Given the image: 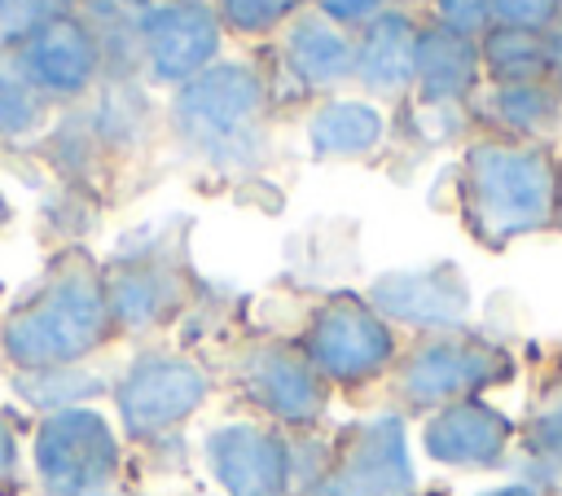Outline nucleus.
<instances>
[{
    "label": "nucleus",
    "mask_w": 562,
    "mask_h": 496,
    "mask_svg": "<svg viewBox=\"0 0 562 496\" xmlns=\"http://www.w3.org/2000/svg\"><path fill=\"white\" fill-rule=\"evenodd\" d=\"M114 316L101 285V263L83 246H66L48 259L40 281L4 312L0 356L13 373L83 364L114 338Z\"/></svg>",
    "instance_id": "nucleus-1"
},
{
    "label": "nucleus",
    "mask_w": 562,
    "mask_h": 496,
    "mask_svg": "<svg viewBox=\"0 0 562 496\" xmlns=\"http://www.w3.org/2000/svg\"><path fill=\"white\" fill-rule=\"evenodd\" d=\"M562 158L536 140L474 132L457 158V215L483 250H509L558 219Z\"/></svg>",
    "instance_id": "nucleus-2"
},
{
    "label": "nucleus",
    "mask_w": 562,
    "mask_h": 496,
    "mask_svg": "<svg viewBox=\"0 0 562 496\" xmlns=\"http://www.w3.org/2000/svg\"><path fill=\"white\" fill-rule=\"evenodd\" d=\"M272 75L259 57H220L167 97L171 136L211 171L241 176L268 158Z\"/></svg>",
    "instance_id": "nucleus-3"
},
{
    "label": "nucleus",
    "mask_w": 562,
    "mask_h": 496,
    "mask_svg": "<svg viewBox=\"0 0 562 496\" xmlns=\"http://www.w3.org/2000/svg\"><path fill=\"white\" fill-rule=\"evenodd\" d=\"M514 377H518V356L492 334H479L470 325L443 334H417L386 373L391 395L400 404L395 413H435L443 404L501 391Z\"/></svg>",
    "instance_id": "nucleus-4"
},
{
    "label": "nucleus",
    "mask_w": 562,
    "mask_h": 496,
    "mask_svg": "<svg viewBox=\"0 0 562 496\" xmlns=\"http://www.w3.org/2000/svg\"><path fill=\"white\" fill-rule=\"evenodd\" d=\"M299 351L307 356V364L329 382V391H360L382 382L395 360H400V329L386 325L373 303L356 290H334L325 294L303 334H299Z\"/></svg>",
    "instance_id": "nucleus-5"
},
{
    "label": "nucleus",
    "mask_w": 562,
    "mask_h": 496,
    "mask_svg": "<svg viewBox=\"0 0 562 496\" xmlns=\"http://www.w3.org/2000/svg\"><path fill=\"white\" fill-rule=\"evenodd\" d=\"M31 470L44 496H110L123 470V435L92 404L44 413L31 435Z\"/></svg>",
    "instance_id": "nucleus-6"
},
{
    "label": "nucleus",
    "mask_w": 562,
    "mask_h": 496,
    "mask_svg": "<svg viewBox=\"0 0 562 496\" xmlns=\"http://www.w3.org/2000/svg\"><path fill=\"white\" fill-rule=\"evenodd\" d=\"M101 285L119 334H154L184 312L193 272L171 233H145L101 263Z\"/></svg>",
    "instance_id": "nucleus-7"
},
{
    "label": "nucleus",
    "mask_w": 562,
    "mask_h": 496,
    "mask_svg": "<svg viewBox=\"0 0 562 496\" xmlns=\"http://www.w3.org/2000/svg\"><path fill=\"white\" fill-rule=\"evenodd\" d=\"M211 391L215 382L193 356L162 347L136 351L110 382L119 435H127L132 443H158L176 435L211 399Z\"/></svg>",
    "instance_id": "nucleus-8"
},
{
    "label": "nucleus",
    "mask_w": 562,
    "mask_h": 496,
    "mask_svg": "<svg viewBox=\"0 0 562 496\" xmlns=\"http://www.w3.org/2000/svg\"><path fill=\"white\" fill-rule=\"evenodd\" d=\"M417 470L404 413H373L329 439L325 470L299 496H413Z\"/></svg>",
    "instance_id": "nucleus-9"
},
{
    "label": "nucleus",
    "mask_w": 562,
    "mask_h": 496,
    "mask_svg": "<svg viewBox=\"0 0 562 496\" xmlns=\"http://www.w3.org/2000/svg\"><path fill=\"white\" fill-rule=\"evenodd\" d=\"M13 75L44 101H83L101 75H105V44L75 0L70 9L44 18L13 53H9Z\"/></svg>",
    "instance_id": "nucleus-10"
},
{
    "label": "nucleus",
    "mask_w": 562,
    "mask_h": 496,
    "mask_svg": "<svg viewBox=\"0 0 562 496\" xmlns=\"http://www.w3.org/2000/svg\"><path fill=\"white\" fill-rule=\"evenodd\" d=\"M136 70L154 88H180L224 57V26L211 4H145L132 13Z\"/></svg>",
    "instance_id": "nucleus-11"
},
{
    "label": "nucleus",
    "mask_w": 562,
    "mask_h": 496,
    "mask_svg": "<svg viewBox=\"0 0 562 496\" xmlns=\"http://www.w3.org/2000/svg\"><path fill=\"white\" fill-rule=\"evenodd\" d=\"M233 377L246 404L281 430H316L329 408V382L307 364L299 342H250Z\"/></svg>",
    "instance_id": "nucleus-12"
},
{
    "label": "nucleus",
    "mask_w": 562,
    "mask_h": 496,
    "mask_svg": "<svg viewBox=\"0 0 562 496\" xmlns=\"http://www.w3.org/2000/svg\"><path fill=\"white\" fill-rule=\"evenodd\" d=\"M206 474L224 496H294V435L272 421H220L202 435Z\"/></svg>",
    "instance_id": "nucleus-13"
},
{
    "label": "nucleus",
    "mask_w": 562,
    "mask_h": 496,
    "mask_svg": "<svg viewBox=\"0 0 562 496\" xmlns=\"http://www.w3.org/2000/svg\"><path fill=\"white\" fill-rule=\"evenodd\" d=\"M364 298L386 325L413 334L461 329L470 325V307H474L470 281L452 259H435L422 268H391L369 281Z\"/></svg>",
    "instance_id": "nucleus-14"
},
{
    "label": "nucleus",
    "mask_w": 562,
    "mask_h": 496,
    "mask_svg": "<svg viewBox=\"0 0 562 496\" xmlns=\"http://www.w3.org/2000/svg\"><path fill=\"white\" fill-rule=\"evenodd\" d=\"M518 443V421L487 395L443 404L422 417V452L448 470H501Z\"/></svg>",
    "instance_id": "nucleus-15"
},
{
    "label": "nucleus",
    "mask_w": 562,
    "mask_h": 496,
    "mask_svg": "<svg viewBox=\"0 0 562 496\" xmlns=\"http://www.w3.org/2000/svg\"><path fill=\"white\" fill-rule=\"evenodd\" d=\"M277 70L303 101L334 97L356 79V31L329 22L307 4L277 35Z\"/></svg>",
    "instance_id": "nucleus-16"
},
{
    "label": "nucleus",
    "mask_w": 562,
    "mask_h": 496,
    "mask_svg": "<svg viewBox=\"0 0 562 496\" xmlns=\"http://www.w3.org/2000/svg\"><path fill=\"white\" fill-rule=\"evenodd\" d=\"M417 31L422 13L391 4L356 31V79L369 101H404L413 92V61H417Z\"/></svg>",
    "instance_id": "nucleus-17"
},
{
    "label": "nucleus",
    "mask_w": 562,
    "mask_h": 496,
    "mask_svg": "<svg viewBox=\"0 0 562 496\" xmlns=\"http://www.w3.org/2000/svg\"><path fill=\"white\" fill-rule=\"evenodd\" d=\"M479 88H483L479 40L457 35V31L422 18L408 101H417V105H470V97Z\"/></svg>",
    "instance_id": "nucleus-18"
},
{
    "label": "nucleus",
    "mask_w": 562,
    "mask_h": 496,
    "mask_svg": "<svg viewBox=\"0 0 562 496\" xmlns=\"http://www.w3.org/2000/svg\"><path fill=\"white\" fill-rule=\"evenodd\" d=\"M391 114L369 97H321L303 119V140L316 162H360L382 149Z\"/></svg>",
    "instance_id": "nucleus-19"
},
{
    "label": "nucleus",
    "mask_w": 562,
    "mask_h": 496,
    "mask_svg": "<svg viewBox=\"0 0 562 496\" xmlns=\"http://www.w3.org/2000/svg\"><path fill=\"white\" fill-rule=\"evenodd\" d=\"M470 123L479 132H492V136L549 145V136L562 127V97L549 79H540V83H483L470 97Z\"/></svg>",
    "instance_id": "nucleus-20"
},
{
    "label": "nucleus",
    "mask_w": 562,
    "mask_h": 496,
    "mask_svg": "<svg viewBox=\"0 0 562 496\" xmlns=\"http://www.w3.org/2000/svg\"><path fill=\"white\" fill-rule=\"evenodd\" d=\"M509 456H518V483L536 487L540 496L562 492V369L540 386L531 413L518 421V443Z\"/></svg>",
    "instance_id": "nucleus-21"
},
{
    "label": "nucleus",
    "mask_w": 562,
    "mask_h": 496,
    "mask_svg": "<svg viewBox=\"0 0 562 496\" xmlns=\"http://www.w3.org/2000/svg\"><path fill=\"white\" fill-rule=\"evenodd\" d=\"M483 83H540L549 79V35L522 26H487L479 35Z\"/></svg>",
    "instance_id": "nucleus-22"
},
{
    "label": "nucleus",
    "mask_w": 562,
    "mask_h": 496,
    "mask_svg": "<svg viewBox=\"0 0 562 496\" xmlns=\"http://www.w3.org/2000/svg\"><path fill=\"white\" fill-rule=\"evenodd\" d=\"M18 399H26L40 413H61L75 404H88L92 395L105 391V377L92 373L88 364H61V369H35V373H13L9 377Z\"/></svg>",
    "instance_id": "nucleus-23"
},
{
    "label": "nucleus",
    "mask_w": 562,
    "mask_h": 496,
    "mask_svg": "<svg viewBox=\"0 0 562 496\" xmlns=\"http://www.w3.org/2000/svg\"><path fill=\"white\" fill-rule=\"evenodd\" d=\"M312 0H211L228 40H277L290 18H299Z\"/></svg>",
    "instance_id": "nucleus-24"
},
{
    "label": "nucleus",
    "mask_w": 562,
    "mask_h": 496,
    "mask_svg": "<svg viewBox=\"0 0 562 496\" xmlns=\"http://www.w3.org/2000/svg\"><path fill=\"white\" fill-rule=\"evenodd\" d=\"M44 97H35L9 66V57L0 61V145L31 136L44 123Z\"/></svg>",
    "instance_id": "nucleus-25"
},
{
    "label": "nucleus",
    "mask_w": 562,
    "mask_h": 496,
    "mask_svg": "<svg viewBox=\"0 0 562 496\" xmlns=\"http://www.w3.org/2000/svg\"><path fill=\"white\" fill-rule=\"evenodd\" d=\"M75 0H0V57H9L44 18L70 9Z\"/></svg>",
    "instance_id": "nucleus-26"
},
{
    "label": "nucleus",
    "mask_w": 562,
    "mask_h": 496,
    "mask_svg": "<svg viewBox=\"0 0 562 496\" xmlns=\"http://www.w3.org/2000/svg\"><path fill=\"white\" fill-rule=\"evenodd\" d=\"M492 26H522V31H553L562 22V0H487Z\"/></svg>",
    "instance_id": "nucleus-27"
},
{
    "label": "nucleus",
    "mask_w": 562,
    "mask_h": 496,
    "mask_svg": "<svg viewBox=\"0 0 562 496\" xmlns=\"http://www.w3.org/2000/svg\"><path fill=\"white\" fill-rule=\"evenodd\" d=\"M430 9V22L457 31V35H470L479 40L492 22H487V0H426Z\"/></svg>",
    "instance_id": "nucleus-28"
},
{
    "label": "nucleus",
    "mask_w": 562,
    "mask_h": 496,
    "mask_svg": "<svg viewBox=\"0 0 562 496\" xmlns=\"http://www.w3.org/2000/svg\"><path fill=\"white\" fill-rule=\"evenodd\" d=\"M395 0H312L316 13H325L329 22L347 26V31H360L369 18H378L382 9H391Z\"/></svg>",
    "instance_id": "nucleus-29"
},
{
    "label": "nucleus",
    "mask_w": 562,
    "mask_h": 496,
    "mask_svg": "<svg viewBox=\"0 0 562 496\" xmlns=\"http://www.w3.org/2000/svg\"><path fill=\"white\" fill-rule=\"evenodd\" d=\"M18 465H22V430H18L13 413L0 408V487H9L18 478Z\"/></svg>",
    "instance_id": "nucleus-30"
},
{
    "label": "nucleus",
    "mask_w": 562,
    "mask_h": 496,
    "mask_svg": "<svg viewBox=\"0 0 562 496\" xmlns=\"http://www.w3.org/2000/svg\"><path fill=\"white\" fill-rule=\"evenodd\" d=\"M549 83H553L558 97H562V22L549 31Z\"/></svg>",
    "instance_id": "nucleus-31"
},
{
    "label": "nucleus",
    "mask_w": 562,
    "mask_h": 496,
    "mask_svg": "<svg viewBox=\"0 0 562 496\" xmlns=\"http://www.w3.org/2000/svg\"><path fill=\"white\" fill-rule=\"evenodd\" d=\"M479 496H540V492L514 478V483H501V487H487V492H479Z\"/></svg>",
    "instance_id": "nucleus-32"
},
{
    "label": "nucleus",
    "mask_w": 562,
    "mask_h": 496,
    "mask_svg": "<svg viewBox=\"0 0 562 496\" xmlns=\"http://www.w3.org/2000/svg\"><path fill=\"white\" fill-rule=\"evenodd\" d=\"M553 228L562 233V176H558V219H553Z\"/></svg>",
    "instance_id": "nucleus-33"
},
{
    "label": "nucleus",
    "mask_w": 562,
    "mask_h": 496,
    "mask_svg": "<svg viewBox=\"0 0 562 496\" xmlns=\"http://www.w3.org/2000/svg\"><path fill=\"white\" fill-rule=\"evenodd\" d=\"M149 4H211V0H149Z\"/></svg>",
    "instance_id": "nucleus-34"
},
{
    "label": "nucleus",
    "mask_w": 562,
    "mask_h": 496,
    "mask_svg": "<svg viewBox=\"0 0 562 496\" xmlns=\"http://www.w3.org/2000/svg\"><path fill=\"white\" fill-rule=\"evenodd\" d=\"M395 4H404V9H413V4H426V0H395Z\"/></svg>",
    "instance_id": "nucleus-35"
},
{
    "label": "nucleus",
    "mask_w": 562,
    "mask_h": 496,
    "mask_svg": "<svg viewBox=\"0 0 562 496\" xmlns=\"http://www.w3.org/2000/svg\"><path fill=\"white\" fill-rule=\"evenodd\" d=\"M110 496H114V492H110Z\"/></svg>",
    "instance_id": "nucleus-36"
}]
</instances>
